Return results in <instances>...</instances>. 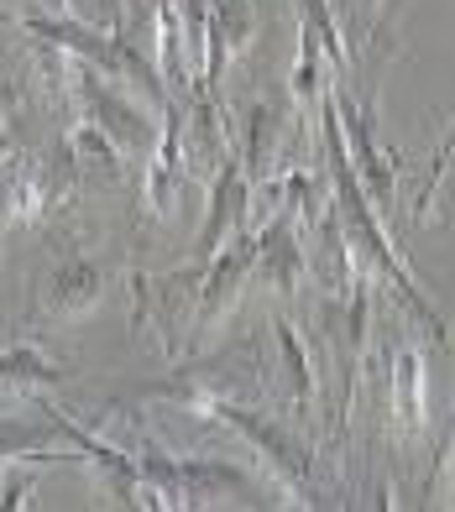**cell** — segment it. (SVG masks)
<instances>
[{"label": "cell", "instance_id": "6da1fadb", "mask_svg": "<svg viewBox=\"0 0 455 512\" xmlns=\"http://www.w3.org/2000/svg\"><path fill=\"white\" fill-rule=\"evenodd\" d=\"M204 418H220V424H231L241 439H252V445L272 460V471L283 476L288 492H299V502L314 497V460H309V450H304V439H293L272 413L241 408V403H231V392H220V398H210Z\"/></svg>", "mask_w": 455, "mask_h": 512}, {"label": "cell", "instance_id": "7a4b0ae2", "mask_svg": "<svg viewBox=\"0 0 455 512\" xmlns=\"http://www.w3.org/2000/svg\"><path fill=\"white\" fill-rule=\"evenodd\" d=\"M257 272V230H236L231 241L215 251V262L204 267L199 277V298H194V335H189V351H199L225 319H231L241 288L252 283Z\"/></svg>", "mask_w": 455, "mask_h": 512}, {"label": "cell", "instance_id": "3957f363", "mask_svg": "<svg viewBox=\"0 0 455 512\" xmlns=\"http://www.w3.org/2000/svg\"><path fill=\"white\" fill-rule=\"evenodd\" d=\"M257 272L267 277L272 293L293 298L309 272V251L299 241V209L293 204H278L272 209V220L257 230Z\"/></svg>", "mask_w": 455, "mask_h": 512}, {"label": "cell", "instance_id": "277c9868", "mask_svg": "<svg viewBox=\"0 0 455 512\" xmlns=\"http://www.w3.org/2000/svg\"><path fill=\"white\" fill-rule=\"evenodd\" d=\"M178 481H184V502H210V497H241V502H272V492L241 465L220 455H189L178 460Z\"/></svg>", "mask_w": 455, "mask_h": 512}, {"label": "cell", "instance_id": "5b68a950", "mask_svg": "<svg viewBox=\"0 0 455 512\" xmlns=\"http://www.w3.org/2000/svg\"><path fill=\"white\" fill-rule=\"evenodd\" d=\"M110 288V267L95 262V256H79V262H63L48 288H42V314L48 319H74L84 309H95Z\"/></svg>", "mask_w": 455, "mask_h": 512}, {"label": "cell", "instance_id": "8992f818", "mask_svg": "<svg viewBox=\"0 0 455 512\" xmlns=\"http://www.w3.org/2000/svg\"><path fill=\"white\" fill-rule=\"evenodd\" d=\"M424 387H429V371L419 345L393 340L388 345V398H393V424L398 434H424Z\"/></svg>", "mask_w": 455, "mask_h": 512}, {"label": "cell", "instance_id": "52a82bcc", "mask_svg": "<svg viewBox=\"0 0 455 512\" xmlns=\"http://www.w3.org/2000/svg\"><path fill=\"white\" fill-rule=\"evenodd\" d=\"M184 178H189V162H184V110L168 100L157 147L147 152V204H152V215H163V209L173 204V189Z\"/></svg>", "mask_w": 455, "mask_h": 512}, {"label": "cell", "instance_id": "ba28073f", "mask_svg": "<svg viewBox=\"0 0 455 512\" xmlns=\"http://www.w3.org/2000/svg\"><path fill=\"white\" fill-rule=\"evenodd\" d=\"M74 371H68V361H53L42 345H32V340H16V345H6L0 351V387L6 392H21V398H32V392H42V387H63Z\"/></svg>", "mask_w": 455, "mask_h": 512}, {"label": "cell", "instance_id": "9c48e42d", "mask_svg": "<svg viewBox=\"0 0 455 512\" xmlns=\"http://www.w3.org/2000/svg\"><path fill=\"white\" fill-rule=\"evenodd\" d=\"M63 157L74 162V168H84V173H105V178H121L126 173V152H121V142L116 136H105L95 121H79L68 126V136H63Z\"/></svg>", "mask_w": 455, "mask_h": 512}, {"label": "cell", "instance_id": "30bf717a", "mask_svg": "<svg viewBox=\"0 0 455 512\" xmlns=\"http://www.w3.org/2000/svg\"><path fill=\"white\" fill-rule=\"evenodd\" d=\"M267 330H272V345H278V356H283V377H288V392H293V408H309L314 392H320V377H314V366H309V345L299 340V330H293L288 319H272Z\"/></svg>", "mask_w": 455, "mask_h": 512}, {"label": "cell", "instance_id": "8fae6325", "mask_svg": "<svg viewBox=\"0 0 455 512\" xmlns=\"http://www.w3.org/2000/svg\"><path fill=\"white\" fill-rule=\"evenodd\" d=\"M272 147H278V110H272V105H252V110H246V147H241V173L252 178V189L272 168Z\"/></svg>", "mask_w": 455, "mask_h": 512}, {"label": "cell", "instance_id": "7c38bea8", "mask_svg": "<svg viewBox=\"0 0 455 512\" xmlns=\"http://www.w3.org/2000/svg\"><path fill=\"white\" fill-rule=\"evenodd\" d=\"M299 6H304V27H314V37H320V48L330 58V74L346 79L351 74V48H346V32H340L330 0H299Z\"/></svg>", "mask_w": 455, "mask_h": 512}, {"label": "cell", "instance_id": "4fadbf2b", "mask_svg": "<svg viewBox=\"0 0 455 512\" xmlns=\"http://www.w3.org/2000/svg\"><path fill=\"white\" fill-rule=\"evenodd\" d=\"M63 11L74 16V21H84V27H95V32H121L116 21H121V11H116V0H63Z\"/></svg>", "mask_w": 455, "mask_h": 512}, {"label": "cell", "instance_id": "5bb4252c", "mask_svg": "<svg viewBox=\"0 0 455 512\" xmlns=\"http://www.w3.org/2000/svg\"><path fill=\"white\" fill-rule=\"evenodd\" d=\"M32 492H37V476L27 471V476H21V471H11L6 481H0V512H11V507H27L32 502Z\"/></svg>", "mask_w": 455, "mask_h": 512}, {"label": "cell", "instance_id": "9a60e30c", "mask_svg": "<svg viewBox=\"0 0 455 512\" xmlns=\"http://www.w3.org/2000/svg\"><path fill=\"white\" fill-rule=\"evenodd\" d=\"M361 6H367V27L377 32V27H382V11H388V0H361Z\"/></svg>", "mask_w": 455, "mask_h": 512}]
</instances>
